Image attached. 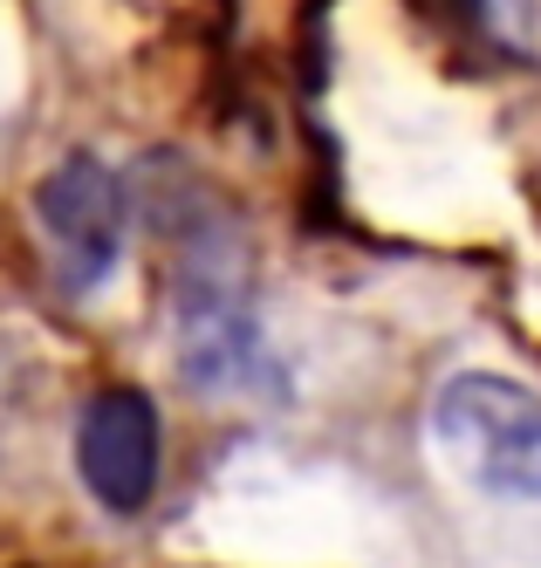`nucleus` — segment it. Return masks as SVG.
I'll return each instance as SVG.
<instances>
[{
	"label": "nucleus",
	"instance_id": "obj_4",
	"mask_svg": "<svg viewBox=\"0 0 541 568\" xmlns=\"http://www.w3.org/2000/svg\"><path fill=\"white\" fill-rule=\"evenodd\" d=\"M76 473L103 514H144L158 486V404L131 384H110L76 418Z\"/></svg>",
	"mask_w": 541,
	"mask_h": 568
},
{
	"label": "nucleus",
	"instance_id": "obj_2",
	"mask_svg": "<svg viewBox=\"0 0 541 568\" xmlns=\"http://www.w3.org/2000/svg\"><path fill=\"white\" fill-rule=\"evenodd\" d=\"M432 445L473 494L528 507L541 500V390L501 371H460L432 397Z\"/></svg>",
	"mask_w": 541,
	"mask_h": 568
},
{
	"label": "nucleus",
	"instance_id": "obj_1",
	"mask_svg": "<svg viewBox=\"0 0 541 568\" xmlns=\"http://www.w3.org/2000/svg\"><path fill=\"white\" fill-rule=\"evenodd\" d=\"M172 336H179V371L206 397L261 390L274 377V356L247 288V261L227 247L220 226L179 240V281H172Z\"/></svg>",
	"mask_w": 541,
	"mask_h": 568
},
{
	"label": "nucleus",
	"instance_id": "obj_3",
	"mask_svg": "<svg viewBox=\"0 0 541 568\" xmlns=\"http://www.w3.org/2000/svg\"><path fill=\"white\" fill-rule=\"evenodd\" d=\"M34 226L49 240L56 281L69 295H97L123 261V226H131V199L123 179L97 151H69L62 165L34 185Z\"/></svg>",
	"mask_w": 541,
	"mask_h": 568
}]
</instances>
